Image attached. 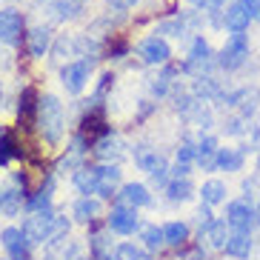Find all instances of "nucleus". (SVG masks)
Masks as SVG:
<instances>
[{
    "label": "nucleus",
    "instance_id": "f257e3e1",
    "mask_svg": "<svg viewBox=\"0 0 260 260\" xmlns=\"http://www.w3.org/2000/svg\"><path fill=\"white\" fill-rule=\"evenodd\" d=\"M38 129L46 138V143H60L63 132H66V115H63V103L54 94L40 98L38 106Z\"/></svg>",
    "mask_w": 260,
    "mask_h": 260
},
{
    "label": "nucleus",
    "instance_id": "f03ea898",
    "mask_svg": "<svg viewBox=\"0 0 260 260\" xmlns=\"http://www.w3.org/2000/svg\"><path fill=\"white\" fill-rule=\"evenodd\" d=\"M52 226H54V212H52V209H49V206L35 209V212H31V217H26V223H23V235L29 237L31 246L49 243Z\"/></svg>",
    "mask_w": 260,
    "mask_h": 260
},
{
    "label": "nucleus",
    "instance_id": "7ed1b4c3",
    "mask_svg": "<svg viewBox=\"0 0 260 260\" xmlns=\"http://www.w3.org/2000/svg\"><path fill=\"white\" fill-rule=\"evenodd\" d=\"M249 57V38L243 31H232V38L226 40V46L220 49V57H217V66H223L226 72L240 69Z\"/></svg>",
    "mask_w": 260,
    "mask_h": 260
},
{
    "label": "nucleus",
    "instance_id": "20e7f679",
    "mask_svg": "<svg viewBox=\"0 0 260 260\" xmlns=\"http://www.w3.org/2000/svg\"><path fill=\"white\" fill-rule=\"evenodd\" d=\"M89 69H92V63L89 60H75V63H66L60 69V83L63 89L69 94H80L89 83Z\"/></svg>",
    "mask_w": 260,
    "mask_h": 260
},
{
    "label": "nucleus",
    "instance_id": "39448f33",
    "mask_svg": "<svg viewBox=\"0 0 260 260\" xmlns=\"http://www.w3.org/2000/svg\"><path fill=\"white\" fill-rule=\"evenodd\" d=\"M0 243H3V249L9 252V260H29L31 243H29V237L23 235V229L6 226V229L0 232Z\"/></svg>",
    "mask_w": 260,
    "mask_h": 260
},
{
    "label": "nucleus",
    "instance_id": "423d86ee",
    "mask_svg": "<svg viewBox=\"0 0 260 260\" xmlns=\"http://www.w3.org/2000/svg\"><path fill=\"white\" fill-rule=\"evenodd\" d=\"M226 223H229L232 229L249 232L257 223V209L249 200H232L229 206H226Z\"/></svg>",
    "mask_w": 260,
    "mask_h": 260
},
{
    "label": "nucleus",
    "instance_id": "0eeeda50",
    "mask_svg": "<svg viewBox=\"0 0 260 260\" xmlns=\"http://www.w3.org/2000/svg\"><path fill=\"white\" fill-rule=\"evenodd\" d=\"M77 135H83V138L89 140V143H98L100 138H106V135H109L106 115H103V106H100V103H94V106L89 109V115H83Z\"/></svg>",
    "mask_w": 260,
    "mask_h": 260
},
{
    "label": "nucleus",
    "instance_id": "6e6552de",
    "mask_svg": "<svg viewBox=\"0 0 260 260\" xmlns=\"http://www.w3.org/2000/svg\"><path fill=\"white\" fill-rule=\"evenodd\" d=\"M20 38H23V17H20V12L3 9L0 12V40L9 43V46H17Z\"/></svg>",
    "mask_w": 260,
    "mask_h": 260
},
{
    "label": "nucleus",
    "instance_id": "1a4fd4ad",
    "mask_svg": "<svg viewBox=\"0 0 260 260\" xmlns=\"http://www.w3.org/2000/svg\"><path fill=\"white\" fill-rule=\"evenodd\" d=\"M212 49H209V43L203 38H198L194 40V43H191V52H189V60L183 63V69L186 72H191V75L194 77H200L203 75V72L209 69V66H212Z\"/></svg>",
    "mask_w": 260,
    "mask_h": 260
},
{
    "label": "nucleus",
    "instance_id": "9d476101",
    "mask_svg": "<svg viewBox=\"0 0 260 260\" xmlns=\"http://www.w3.org/2000/svg\"><path fill=\"white\" fill-rule=\"evenodd\" d=\"M252 20H254V15L249 12V6H246L243 0L229 3V9L223 12V26H226L229 31H246Z\"/></svg>",
    "mask_w": 260,
    "mask_h": 260
},
{
    "label": "nucleus",
    "instance_id": "9b49d317",
    "mask_svg": "<svg viewBox=\"0 0 260 260\" xmlns=\"http://www.w3.org/2000/svg\"><path fill=\"white\" fill-rule=\"evenodd\" d=\"M140 57H143L146 63H157V66H163V63H169V57H172V49H169V43L163 38H146L143 43H140Z\"/></svg>",
    "mask_w": 260,
    "mask_h": 260
},
{
    "label": "nucleus",
    "instance_id": "f8f14e48",
    "mask_svg": "<svg viewBox=\"0 0 260 260\" xmlns=\"http://www.w3.org/2000/svg\"><path fill=\"white\" fill-rule=\"evenodd\" d=\"M109 229L117 232V235H132V232L138 229V212L132 206L112 209V214H109Z\"/></svg>",
    "mask_w": 260,
    "mask_h": 260
},
{
    "label": "nucleus",
    "instance_id": "ddd939ff",
    "mask_svg": "<svg viewBox=\"0 0 260 260\" xmlns=\"http://www.w3.org/2000/svg\"><path fill=\"white\" fill-rule=\"evenodd\" d=\"M138 166L143 169V172H149V175H152V180L157 186H163L166 183V160H163V154H157V152H152V149H149V152H138Z\"/></svg>",
    "mask_w": 260,
    "mask_h": 260
},
{
    "label": "nucleus",
    "instance_id": "4468645a",
    "mask_svg": "<svg viewBox=\"0 0 260 260\" xmlns=\"http://www.w3.org/2000/svg\"><path fill=\"white\" fill-rule=\"evenodd\" d=\"M229 229L232 226L226 220H212L200 229V240H206L212 249H226V240H229V235H232Z\"/></svg>",
    "mask_w": 260,
    "mask_h": 260
},
{
    "label": "nucleus",
    "instance_id": "2eb2a0df",
    "mask_svg": "<svg viewBox=\"0 0 260 260\" xmlns=\"http://www.w3.org/2000/svg\"><path fill=\"white\" fill-rule=\"evenodd\" d=\"M75 189L80 194H98L100 191V166H80L75 172Z\"/></svg>",
    "mask_w": 260,
    "mask_h": 260
},
{
    "label": "nucleus",
    "instance_id": "dca6fc26",
    "mask_svg": "<svg viewBox=\"0 0 260 260\" xmlns=\"http://www.w3.org/2000/svg\"><path fill=\"white\" fill-rule=\"evenodd\" d=\"M223 252L229 257H237V260H246L252 254V235L249 232H240V229H232L229 240H226V249Z\"/></svg>",
    "mask_w": 260,
    "mask_h": 260
},
{
    "label": "nucleus",
    "instance_id": "f3484780",
    "mask_svg": "<svg viewBox=\"0 0 260 260\" xmlns=\"http://www.w3.org/2000/svg\"><path fill=\"white\" fill-rule=\"evenodd\" d=\"M120 203L123 206H132V209H138V206H149L152 203V194H149V189H146L143 183H126L120 189Z\"/></svg>",
    "mask_w": 260,
    "mask_h": 260
},
{
    "label": "nucleus",
    "instance_id": "a211bd4d",
    "mask_svg": "<svg viewBox=\"0 0 260 260\" xmlns=\"http://www.w3.org/2000/svg\"><path fill=\"white\" fill-rule=\"evenodd\" d=\"M217 152H220V149H217V140L214 138H203L198 143V166L203 169V172H212V169H217Z\"/></svg>",
    "mask_w": 260,
    "mask_h": 260
},
{
    "label": "nucleus",
    "instance_id": "6ab92c4d",
    "mask_svg": "<svg viewBox=\"0 0 260 260\" xmlns=\"http://www.w3.org/2000/svg\"><path fill=\"white\" fill-rule=\"evenodd\" d=\"M38 106H40L38 92H35L31 86H26L23 92H20V100H17V115H20V120H26V123H29L31 117L38 115Z\"/></svg>",
    "mask_w": 260,
    "mask_h": 260
},
{
    "label": "nucleus",
    "instance_id": "aec40b11",
    "mask_svg": "<svg viewBox=\"0 0 260 260\" xmlns=\"http://www.w3.org/2000/svg\"><path fill=\"white\" fill-rule=\"evenodd\" d=\"M72 214H75V220H80V223H92L94 217L100 214V200H94V198H80L75 203V209H72Z\"/></svg>",
    "mask_w": 260,
    "mask_h": 260
},
{
    "label": "nucleus",
    "instance_id": "412c9836",
    "mask_svg": "<svg viewBox=\"0 0 260 260\" xmlns=\"http://www.w3.org/2000/svg\"><path fill=\"white\" fill-rule=\"evenodd\" d=\"M117 183H120V169L117 166H100V198H112L115 194V189H117Z\"/></svg>",
    "mask_w": 260,
    "mask_h": 260
},
{
    "label": "nucleus",
    "instance_id": "4be33fe9",
    "mask_svg": "<svg viewBox=\"0 0 260 260\" xmlns=\"http://www.w3.org/2000/svg\"><path fill=\"white\" fill-rule=\"evenodd\" d=\"M243 160V149H220L217 152V169H223V172H240Z\"/></svg>",
    "mask_w": 260,
    "mask_h": 260
},
{
    "label": "nucleus",
    "instance_id": "5701e85b",
    "mask_svg": "<svg viewBox=\"0 0 260 260\" xmlns=\"http://www.w3.org/2000/svg\"><path fill=\"white\" fill-rule=\"evenodd\" d=\"M98 157L100 160H120L123 157V143L117 138H112V135H106V138L98 140Z\"/></svg>",
    "mask_w": 260,
    "mask_h": 260
},
{
    "label": "nucleus",
    "instance_id": "b1692460",
    "mask_svg": "<svg viewBox=\"0 0 260 260\" xmlns=\"http://www.w3.org/2000/svg\"><path fill=\"white\" fill-rule=\"evenodd\" d=\"M49 43H52V35H49L46 26H38V29L29 31V52L35 57H43L49 52Z\"/></svg>",
    "mask_w": 260,
    "mask_h": 260
},
{
    "label": "nucleus",
    "instance_id": "393cba45",
    "mask_svg": "<svg viewBox=\"0 0 260 260\" xmlns=\"http://www.w3.org/2000/svg\"><path fill=\"white\" fill-rule=\"evenodd\" d=\"M200 198H203V203H209V206L223 203V200H226V183H220V180H206V183L200 186Z\"/></svg>",
    "mask_w": 260,
    "mask_h": 260
},
{
    "label": "nucleus",
    "instance_id": "a878e982",
    "mask_svg": "<svg viewBox=\"0 0 260 260\" xmlns=\"http://www.w3.org/2000/svg\"><path fill=\"white\" fill-rule=\"evenodd\" d=\"M166 191H169V200H175V203H183V200L191 198L194 186H191L189 177H175V180L166 186Z\"/></svg>",
    "mask_w": 260,
    "mask_h": 260
},
{
    "label": "nucleus",
    "instance_id": "bb28decb",
    "mask_svg": "<svg viewBox=\"0 0 260 260\" xmlns=\"http://www.w3.org/2000/svg\"><path fill=\"white\" fill-rule=\"evenodd\" d=\"M52 191H54V180L52 177H46L43 183H40V189L35 191V198H29L26 200V206L35 212V209H43V206H49V200H52Z\"/></svg>",
    "mask_w": 260,
    "mask_h": 260
},
{
    "label": "nucleus",
    "instance_id": "cd10ccee",
    "mask_svg": "<svg viewBox=\"0 0 260 260\" xmlns=\"http://www.w3.org/2000/svg\"><path fill=\"white\" fill-rule=\"evenodd\" d=\"M163 235H166L169 246H186V240H189V226L186 223H166L163 226Z\"/></svg>",
    "mask_w": 260,
    "mask_h": 260
},
{
    "label": "nucleus",
    "instance_id": "c85d7f7f",
    "mask_svg": "<svg viewBox=\"0 0 260 260\" xmlns=\"http://www.w3.org/2000/svg\"><path fill=\"white\" fill-rule=\"evenodd\" d=\"M52 9H54V17H57V20H72V17H77L83 12L80 0H54Z\"/></svg>",
    "mask_w": 260,
    "mask_h": 260
},
{
    "label": "nucleus",
    "instance_id": "c756f323",
    "mask_svg": "<svg viewBox=\"0 0 260 260\" xmlns=\"http://www.w3.org/2000/svg\"><path fill=\"white\" fill-rule=\"evenodd\" d=\"M194 94L203 98V100H212V98H220L223 92H220V86L214 83L209 75H200L198 80H194Z\"/></svg>",
    "mask_w": 260,
    "mask_h": 260
},
{
    "label": "nucleus",
    "instance_id": "7c9ffc66",
    "mask_svg": "<svg viewBox=\"0 0 260 260\" xmlns=\"http://www.w3.org/2000/svg\"><path fill=\"white\" fill-rule=\"evenodd\" d=\"M23 200H26V191H23V189H20V191H15V189L6 191V194H3V212H6L9 217H15Z\"/></svg>",
    "mask_w": 260,
    "mask_h": 260
},
{
    "label": "nucleus",
    "instance_id": "2f4dec72",
    "mask_svg": "<svg viewBox=\"0 0 260 260\" xmlns=\"http://www.w3.org/2000/svg\"><path fill=\"white\" fill-rule=\"evenodd\" d=\"M143 243H146V249H160V246L166 243V235H163V229H157V226H146Z\"/></svg>",
    "mask_w": 260,
    "mask_h": 260
},
{
    "label": "nucleus",
    "instance_id": "473e14b6",
    "mask_svg": "<svg viewBox=\"0 0 260 260\" xmlns=\"http://www.w3.org/2000/svg\"><path fill=\"white\" fill-rule=\"evenodd\" d=\"M117 257H120V260H149V254H146L143 249H138V246L123 243L120 249H117Z\"/></svg>",
    "mask_w": 260,
    "mask_h": 260
},
{
    "label": "nucleus",
    "instance_id": "72a5a7b5",
    "mask_svg": "<svg viewBox=\"0 0 260 260\" xmlns=\"http://www.w3.org/2000/svg\"><path fill=\"white\" fill-rule=\"evenodd\" d=\"M194 160H198V146L183 140L180 149H177V163H194Z\"/></svg>",
    "mask_w": 260,
    "mask_h": 260
},
{
    "label": "nucleus",
    "instance_id": "f704fd0d",
    "mask_svg": "<svg viewBox=\"0 0 260 260\" xmlns=\"http://www.w3.org/2000/svg\"><path fill=\"white\" fill-rule=\"evenodd\" d=\"M80 157H83V154H77V152H72V149H69V154L57 160V172H66V169H75L77 163H80Z\"/></svg>",
    "mask_w": 260,
    "mask_h": 260
},
{
    "label": "nucleus",
    "instance_id": "c9c22d12",
    "mask_svg": "<svg viewBox=\"0 0 260 260\" xmlns=\"http://www.w3.org/2000/svg\"><path fill=\"white\" fill-rule=\"evenodd\" d=\"M191 3H194L198 9H203V12H220L229 0H191Z\"/></svg>",
    "mask_w": 260,
    "mask_h": 260
},
{
    "label": "nucleus",
    "instance_id": "e433bc0d",
    "mask_svg": "<svg viewBox=\"0 0 260 260\" xmlns=\"http://www.w3.org/2000/svg\"><path fill=\"white\" fill-rule=\"evenodd\" d=\"M106 3H109L112 9H117V12H126V9H132L138 0H106Z\"/></svg>",
    "mask_w": 260,
    "mask_h": 260
},
{
    "label": "nucleus",
    "instance_id": "4c0bfd02",
    "mask_svg": "<svg viewBox=\"0 0 260 260\" xmlns=\"http://www.w3.org/2000/svg\"><path fill=\"white\" fill-rule=\"evenodd\" d=\"M63 260H83V254H80V246H69V252L63 254Z\"/></svg>",
    "mask_w": 260,
    "mask_h": 260
},
{
    "label": "nucleus",
    "instance_id": "58836bf2",
    "mask_svg": "<svg viewBox=\"0 0 260 260\" xmlns=\"http://www.w3.org/2000/svg\"><path fill=\"white\" fill-rule=\"evenodd\" d=\"M243 3H246V6H249V12H252L254 17L260 15V0H243Z\"/></svg>",
    "mask_w": 260,
    "mask_h": 260
},
{
    "label": "nucleus",
    "instance_id": "ea45409f",
    "mask_svg": "<svg viewBox=\"0 0 260 260\" xmlns=\"http://www.w3.org/2000/svg\"><path fill=\"white\" fill-rule=\"evenodd\" d=\"M6 135H9V132L3 129V126H0V143H3V138H6Z\"/></svg>",
    "mask_w": 260,
    "mask_h": 260
},
{
    "label": "nucleus",
    "instance_id": "a19ab883",
    "mask_svg": "<svg viewBox=\"0 0 260 260\" xmlns=\"http://www.w3.org/2000/svg\"><path fill=\"white\" fill-rule=\"evenodd\" d=\"M3 194H6V191H0V212H3Z\"/></svg>",
    "mask_w": 260,
    "mask_h": 260
},
{
    "label": "nucleus",
    "instance_id": "79ce46f5",
    "mask_svg": "<svg viewBox=\"0 0 260 260\" xmlns=\"http://www.w3.org/2000/svg\"><path fill=\"white\" fill-rule=\"evenodd\" d=\"M257 223H260V203H257Z\"/></svg>",
    "mask_w": 260,
    "mask_h": 260
},
{
    "label": "nucleus",
    "instance_id": "37998d69",
    "mask_svg": "<svg viewBox=\"0 0 260 260\" xmlns=\"http://www.w3.org/2000/svg\"><path fill=\"white\" fill-rule=\"evenodd\" d=\"M257 20H260V15H257Z\"/></svg>",
    "mask_w": 260,
    "mask_h": 260
},
{
    "label": "nucleus",
    "instance_id": "c03bdc74",
    "mask_svg": "<svg viewBox=\"0 0 260 260\" xmlns=\"http://www.w3.org/2000/svg\"><path fill=\"white\" fill-rule=\"evenodd\" d=\"M257 163H260V157H257Z\"/></svg>",
    "mask_w": 260,
    "mask_h": 260
}]
</instances>
